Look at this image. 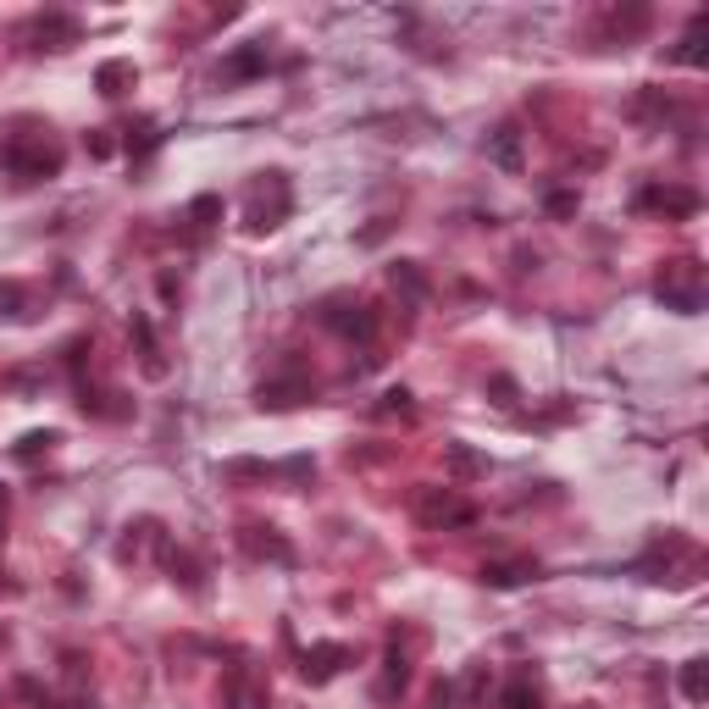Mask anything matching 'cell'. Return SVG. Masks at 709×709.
Segmentation results:
<instances>
[{
  "label": "cell",
  "instance_id": "6da1fadb",
  "mask_svg": "<svg viewBox=\"0 0 709 709\" xmlns=\"http://www.w3.org/2000/svg\"><path fill=\"white\" fill-rule=\"evenodd\" d=\"M654 294H660L671 311H682V316H693L698 305H704V266L698 261H665V272H660V283H654Z\"/></svg>",
  "mask_w": 709,
  "mask_h": 709
},
{
  "label": "cell",
  "instance_id": "7a4b0ae2",
  "mask_svg": "<svg viewBox=\"0 0 709 709\" xmlns=\"http://www.w3.org/2000/svg\"><path fill=\"white\" fill-rule=\"evenodd\" d=\"M0 167L12 172V178H23V183H34V178H56V172H61V145H50V139H39V145L6 139V150H0Z\"/></svg>",
  "mask_w": 709,
  "mask_h": 709
},
{
  "label": "cell",
  "instance_id": "3957f363",
  "mask_svg": "<svg viewBox=\"0 0 709 709\" xmlns=\"http://www.w3.org/2000/svg\"><path fill=\"white\" fill-rule=\"evenodd\" d=\"M416 516L427 521V527H471V505H460L449 488H427V493H421Z\"/></svg>",
  "mask_w": 709,
  "mask_h": 709
},
{
  "label": "cell",
  "instance_id": "277c9868",
  "mask_svg": "<svg viewBox=\"0 0 709 709\" xmlns=\"http://www.w3.org/2000/svg\"><path fill=\"white\" fill-rule=\"evenodd\" d=\"M322 322L333 327L338 338H361V344H372V333H377V316L366 311V305H349V300H333L322 311Z\"/></svg>",
  "mask_w": 709,
  "mask_h": 709
},
{
  "label": "cell",
  "instance_id": "5b68a950",
  "mask_svg": "<svg viewBox=\"0 0 709 709\" xmlns=\"http://www.w3.org/2000/svg\"><path fill=\"white\" fill-rule=\"evenodd\" d=\"M289 211V183H277L272 189V200H266V183H255L250 189V211H244V222H250L255 233H266V228H277V217Z\"/></svg>",
  "mask_w": 709,
  "mask_h": 709
},
{
  "label": "cell",
  "instance_id": "8992f818",
  "mask_svg": "<svg viewBox=\"0 0 709 709\" xmlns=\"http://www.w3.org/2000/svg\"><path fill=\"white\" fill-rule=\"evenodd\" d=\"M344 660H349L344 643H316V649L300 654V671H305V682H333L344 671Z\"/></svg>",
  "mask_w": 709,
  "mask_h": 709
},
{
  "label": "cell",
  "instance_id": "52a82bcc",
  "mask_svg": "<svg viewBox=\"0 0 709 709\" xmlns=\"http://www.w3.org/2000/svg\"><path fill=\"white\" fill-rule=\"evenodd\" d=\"M300 399H311V383H305L300 372H289V377H272V383H261L255 405H261V410H289V405H300Z\"/></svg>",
  "mask_w": 709,
  "mask_h": 709
},
{
  "label": "cell",
  "instance_id": "ba28073f",
  "mask_svg": "<svg viewBox=\"0 0 709 709\" xmlns=\"http://www.w3.org/2000/svg\"><path fill=\"white\" fill-rule=\"evenodd\" d=\"M637 211H665V217H693L698 211V194L693 189H643L637 194Z\"/></svg>",
  "mask_w": 709,
  "mask_h": 709
},
{
  "label": "cell",
  "instance_id": "9c48e42d",
  "mask_svg": "<svg viewBox=\"0 0 709 709\" xmlns=\"http://www.w3.org/2000/svg\"><path fill=\"white\" fill-rule=\"evenodd\" d=\"M244 549H250L255 560H277V565L294 560L289 538H277V527H244Z\"/></svg>",
  "mask_w": 709,
  "mask_h": 709
},
{
  "label": "cell",
  "instance_id": "30bf717a",
  "mask_svg": "<svg viewBox=\"0 0 709 709\" xmlns=\"http://www.w3.org/2000/svg\"><path fill=\"white\" fill-rule=\"evenodd\" d=\"M538 577V560H493V565H482V582L488 588H521V582H532Z\"/></svg>",
  "mask_w": 709,
  "mask_h": 709
},
{
  "label": "cell",
  "instance_id": "8fae6325",
  "mask_svg": "<svg viewBox=\"0 0 709 709\" xmlns=\"http://www.w3.org/2000/svg\"><path fill=\"white\" fill-rule=\"evenodd\" d=\"M78 17H61V12H50V17H39L34 23V39H45V50H67V45H78Z\"/></svg>",
  "mask_w": 709,
  "mask_h": 709
},
{
  "label": "cell",
  "instance_id": "7c38bea8",
  "mask_svg": "<svg viewBox=\"0 0 709 709\" xmlns=\"http://www.w3.org/2000/svg\"><path fill=\"white\" fill-rule=\"evenodd\" d=\"M499 709H543V693H538V676L532 671H516L499 693Z\"/></svg>",
  "mask_w": 709,
  "mask_h": 709
},
{
  "label": "cell",
  "instance_id": "4fadbf2b",
  "mask_svg": "<svg viewBox=\"0 0 709 709\" xmlns=\"http://www.w3.org/2000/svg\"><path fill=\"white\" fill-rule=\"evenodd\" d=\"M222 704H228V709H266V687L250 682L244 671H233L228 687H222Z\"/></svg>",
  "mask_w": 709,
  "mask_h": 709
},
{
  "label": "cell",
  "instance_id": "5bb4252c",
  "mask_svg": "<svg viewBox=\"0 0 709 709\" xmlns=\"http://www.w3.org/2000/svg\"><path fill=\"white\" fill-rule=\"evenodd\" d=\"M488 156H493V167H505V172H521V128H499L488 139Z\"/></svg>",
  "mask_w": 709,
  "mask_h": 709
},
{
  "label": "cell",
  "instance_id": "9a60e30c",
  "mask_svg": "<svg viewBox=\"0 0 709 709\" xmlns=\"http://www.w3.org/2000/svg\"><path fill=\"white\" fill-rule=\"evenodd\" d=\"M682 698L687 704H704L709 698V660H687L682 665Z\"/></svg>",
  "mask_w": 709,
  "mask_h": 709
},
{
  "label": "cell",
  "instance_id": "2e32d148",
  "mask_svg": "<svg viewBox=\"0 0 709 709\" xmlns=\"http://www.w3.org/2000/svg\"><path fill=\"white\" fill-rule=\"evenodd\" d=\"M388 283H394V289L405 294L410 305H421V300H427V283H421V272H416V266H410V261H399L394 272H388Z\"/></svg>",
  "mask_w": 709,
  "mask_h": 709
},
{
  "label": "cell",
  "instance_id": "e0dca14e",
  "mask_svg": "<svg viewBox=\"0 0 709 709\" xmlns=\"http://www.w3.org/2000/svg\"><path fill=\"white\" fill-rule=\"evenodd\" d=\"M255 73H266V50H261V45H250V50H239V56H228V67H222V78H255Z\"/></svg>",
  "mask_w": 709,
  "mask_h": 709
},
{
  "label": "cell",
  "instance_id": "ac0fdd59",
  "mask_svg": "<svg viewBox=\"0 0 709 709\" xmlns=\"http://www.w3.org/2000/svg\"><path fill=\"white\" fill-rule=\"evenodd\" d=\"M133 61H106V67H100V95H122V84H133Z\"/></svg>",
  "mask_w": 709,
  "mask_h": 709
},
{
  "label": "cell",
  "instance_id": "d6986e66",
  "mask_svg": "<svg viewBox=\"0 0 709 709\" xmlns=\"http://www.w3.org/2000/svg\"><path fill=\"white\" fill-rule=\"evenodd\" d=\"M676 61H682V67H704V17H693V28H687Z\"/></svg>",
  "mask_w": 709,
  "mask_h": 709
},
{
  "label": "cell",
  "instance_id": "ffe728a7",
  "mask_svg": "<svg viewBox=\"0 0 709 709\" xmlns=\"http://www.w3.org/2000/svg\"><path fill=\"white\" fill-rule=\"evenodd\" d=\"M50 444H56V433H23V438H17V460H39V455H50Z\"/></svg>",
  "mask_w": 709,
  "mask_h": 709
},
{
  "label": "cell",
  "instance_id": "44dd1931",
  "mask_svg": "<svg viewBox=\"0 0 709 709\" xmlns=\"http://www.w3.org/2000/svg\"><path fill=\"white\" fill-rule=\"evenodd\" d=\"M449 466H455V471H466V477H477V471H488V460H482V455H471L466 444H449Z\"/></svg>",
  "mask_w": 709,
  "mask_h": 709
},
{
  "label": "cell",
  "instance_id": "7402d4cb",
  "mask_svg": "<svg viewBox=\"0 0 709 709\" xmlns=\"http://www.w3.org/2000/svg\"><path fill=\"white\" fill-rule=\"evenodd\" d=\"M189 217H194V228H211V217H222V200L217 194H205V200H194Z\"/></svg>",
  "mask_w": 709,
  "mask_h": 709
},
{
  "label": "cell",
  "instance_id": "603a6c76",
  "mask_svg": "<svg viewBox=\"0 0 709 709\" xmlns=\"http://www.w3.org/2000/svg\"><path fill=\"white\" fill-rule=\"evenodd\" d=\"M377 416H410V394L405 388H388L383 405H377Z\"/></svg>",
  "mask_w": 709,
  "mask_h": 709
},
{
  "label": "cell",
  "instance_id": "cb8c5ba5",
  "mask_svg": "<svg viewBox=\"0 0 709 709\" xmlns=\"http://www.w3.org/2000/svg\"><path fill=\"white\" fill-rule=\"evenodd\" d=\"M577 194H549V211H554V217H571V211H577Z\"/></svg>",
  "mask_w": 709,
  "mask_h": 709
},
{
  "label": "cell",
  "instance_id": "d4e9b609",
  "mask_svg": "<svg viewBox=\"0 0 709 709\" xmlns=\"http://www.w3.org/2000/svg\"><path fill=\"white\" fill-rule=\"evenodd\" d=\"M111 150H117V145H111L106 133H95V139H89V156H111Z\"/></svg>",
  "mask_w": 709,
  "mask_h": 709
},
{
  "label": "cell",
  "instance_id": "484cf974",
  "mask_svg": "<svg viewBox=\"0 0 709 709\" xmlns=\"http://www.w3.org/2000/svg\"><path fill=\"white\" fill-rule=\"evenodd\" d=\"M0 521H6V488H0Z\"/></svg>",
  "mask_w": 709,
  "mask_h": 709
}]
</instances>
